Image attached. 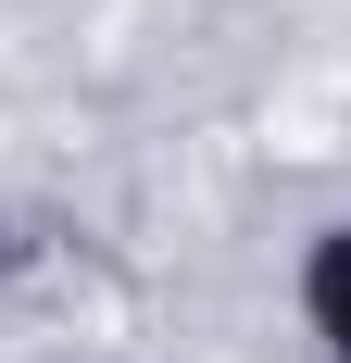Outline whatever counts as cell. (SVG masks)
Masks as SVG:
<instances>
[{
    "instance_id": "cell-1",
    "label": "cell",
    "mask_w": 351,
    "mask_h": 363,
    "mask_svg": "<svg viewBox=\"0 0 351 363\" xmlns=\"http://www.w3.org/2000/svg\"><path fill=\"white\" fill-rule=\"evenodd\" d=\"M288 313H301V338H314L326 363H351V213H326L314 238H301V263H288Z\"/></svg>"
}]
</instances>
